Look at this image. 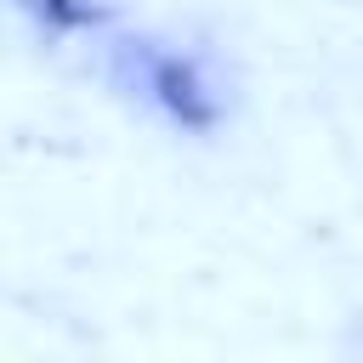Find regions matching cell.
Returning a JSON list of instances; mask_svg holds the SVG:
<instances>
[{
  "label": "cell",
  "instance_id": "6da1fadb",
  "mask_svg": "<svg viewBox=\"0 0 363 363\" xmlns=\"http://www.w3.org/2000/svg\"><path fill=\"white\" fill-rule=\"evenodd\" d=\"M119 79L153 102L170 125L193 130V136H210L221 125V91L210 79V68L193 57V51H170L159 40H125L119 45Z\"/></svg>",
  "mask_w": 363,
  "mask_h": 363
},
{
  "label": "cell",
  "instance_id": "7a4b0ae2",
  "mask_svg": "<svg viewBox=\"0 0 363 363\" xmlns=\"http://www.w3.org/2000/svg\"><path fill=\"white\" fill-rule=\"evenodd\" d=\"M17 11L51 34H85L102 23V0H17Z\"/></svg>",
  "mask_w": 363,
  "mask_h": 363
}]
</instances>
